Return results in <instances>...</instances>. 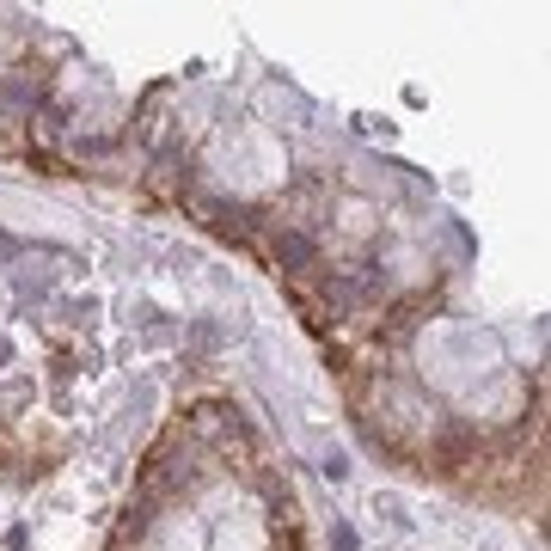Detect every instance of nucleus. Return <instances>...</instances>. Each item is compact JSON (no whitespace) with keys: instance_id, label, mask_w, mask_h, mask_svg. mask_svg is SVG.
Returning <instances> with one entry per match:
<instances>
[{"instance_id":"obj_2","label":"nucleus","mask_w":551,"mask_h":551,"mask_svg":"<svg viewBox=\"0 0 551 551\" xmlns=\"http://www.w3.org/2000/svg\"><path fill=\"white\" fill-rule=\"evenodd\" d=\"M313 294H319V313L331 319V325H343V319H356L362 313V288H356V270H319L313 276ZM319 319V325H325Z\"/></svg>"},{"instance_id":"obj_14","label":"nucleus","mask_w":551,"mask_h":551,"mask_svg":"<svg viewBox=\"0 0 551 551\" xmlns=\"http://www.w3.org/2000/svg\"><path fill=\"white\" fill-rule=\"evenodd\" d=\"M25 398H37L31 380H7V405H25Z\"/></svg>"},{"instance_id":"obj_1","label":"nucleus","mask_w":551,"mask_h":551,"mask_svg":"<svg viewBox=\"0 0 551 551\" xmlns=\"http://www.w3.org/2000/svg\"><path fill=\"white\" fill-rule=\"evenodd\" d=\"M264 245H270V264L288 276V282H313L325 270V239L300 221H270L264 227Z\"/></svg>"},{"instance_id":"obj_6","label":"nucleus","mask_w":551,"mask_h":551,"mask_svg":"<svg viewBox=\"0 0 551 551\" xmlns=\"http://www.w3.org/2000/svg\"><path fill=\"white\" fill-rule=\"evenodd\" d=\"M56 319H62L68 331H92V319H98V300H92V294H74V300H62V307H56Z\"/></svg>"},{"instance_id":"obj_3","label":"nucleus","mask_w":551,"mask_h":551,"mask_svg":"<svg viewBox=\"0 0 551 551\" xmlns=\"http://www.w3.org/2000/svg\"><path fill=\"white\" fill-rule=\"evenodd\" d=\"M209 539H215V533L196 521L190 509H166V515H160V527L147 533V545H141V551H209Z\"/></svg>"},{"instance_id":"obj_9","label":"nucleus","mask_w":551,"mask_h":551,"mask_svg":"<svg viewBox=\"0 0 551 551\" xmlns=\"http://www.w3.org/2000/svg\"><path fill=\"white\" fill-rule=\"evenodd\" d=\"M80 160H105V154H117V135H74L68 141Z\"/></svg>"},{"instance_id":"obj_15","label":"nucleus","mask_w":551,"mask_h":551,"mask_svg":"<svg viewBox=\"0 0 551 551\" xmlns=\"http://www.w3.org/2000/svg\"><path fill=\"white\" fill-rule=\"evenodd\" d=\"M0 368H13V343L7 337H0Z\"/></svg>"},{"instance_id":"obj_7","label":"nucleus","mask_w":551,"mask_h":551,"mask_svg":"<svg viewBox=\"0 0 551 551\" xmlns=\"http://www.w3.org/2000/svg\"><path fill=\"white\" fill-rule=\"evenodd\" d=\"M374 515H380L392 533H411V515H405V496H398V490H374Z\"/></svg>"},{"instance_id":"obj_8","label":"nucleus","mask_w":551,"mask_h":551,"mask_svg":"<svg viewBox=\"0 0 551 551\" xmlns=\"http://www.w3.org/2000/svg\"><path fill=\"white\" fill-rule=\"evenodd\" d=\"M325 551H368V545H362L356 521H343V515H331V527H325Z\"/></svg>"},{"instance_id":"obj_5","label":"nucleus","mask_w":551,"mask_h":551,"mask_svg":"<svg viewBox=\"0 0 551 551\" xmlns=\"http://www.w3.org/2000/svg\"><path fill=\"white\" fill-rule=\"evenodd\" d=\"M221 343H227V331H221V319H209V313L184 325V356H190V362H215Z\"/></svg>"},{"instance_id":"obj_10","label":"nucleus","mask_w":551,"mask_h":551,"mask_svg":"<svg viewBox=\"0 0 551 551\" xmlns=\"http://www.w3.org/2000/svg\"><path fill=\"white\" fill-rule=\"evenodd\" d=\"M441 227H447V239L460 245V258H478V239H472V227H466L460 215H441Z\"/></svg>"},{"instance_id":"obj_11","label":"nucleus","mask_w":551,"mask_h":551,"mask_svg":"<svg viewBox=\"0 0 551 551\" xmlns=\"http://www.w3.org/2000/svg\"><path fill=\"white\" fill-rule=\"evenodd\" d=\"M319 472H325L331 484H349V472H356V466H349V454H343V447H325V460H319Z\"/></svg>"},{"instance_id":"obj_4","label":"nucleus","mask_w":551,"mask_h":551,"mask_svg":"<svg viewBox=\"0 0 551 551\" xmlns=\"http://www.w3.org/2000/svg\"><path fill=\"white\" fill-rule=\"evenodd\" d=\"M43 105V86L31 74H0V123H31Z\"/></svg>"},{"instance_id":"obj_12","label":"nucleus","mask_w":551,"mask_h":551,"mask_svg":"<svg viewBox=\"0 0 551 551\" xmlns=\"http://www.w3.org/2000/svg\"><path fill=\"white\" fill-rule=\"evenodd\" d=\"M25 252H31V245H25V239H13V233H0V264H19Z\"/></svg>"},{"instance_id":"obj_13","label":"nucleus","mask_w":551,"mask_h":551,"mask_svg":"<svg viewBox=\"0 0 551 551\" xmlns=\"http://www.w3.org/2000/svg\"><path fill=\"white\" fill-rule=\"evenodd\" d=\"M7 551H31V527H25V521L7 527Z\"/></svg>"}]
</instances>
